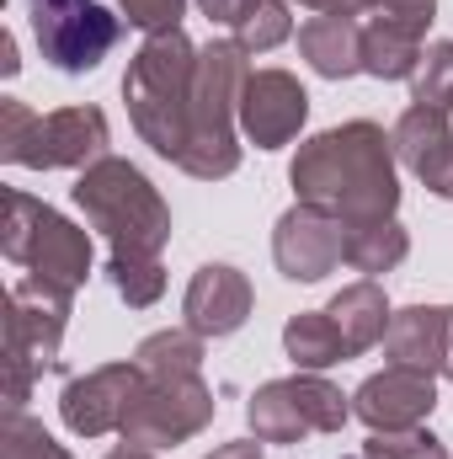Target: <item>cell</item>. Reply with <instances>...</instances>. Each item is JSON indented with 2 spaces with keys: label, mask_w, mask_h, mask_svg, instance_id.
<instances>
[{
  "label": "cell",
  "mask_w": 453,
  "mask_h": 459,
  "mask_svg": "<svg viewBox=\"0 0 453 459\" xmlns=\"http://www.w3.org/2000/svg\"><path fill=\"white\" fill-rule=\"evenodd\" d=\"M0 160L32 171H86L107 160V117L102 108H59L38 117L27 102L0 97Z\"/></svg>",
  "instance_id": "cell-5"
},
{
  "label": "cell",
  "mask_w": 453,
  "mask_h": 459,
  "mask_svg": "<svg viewBox=\"0 0 453 459\" xmlns=\"http://www.w3.org/2000/svg\"><path fill=\"white\" fill-rule=\"evenodd\" d=\"M299 5H310L321 16H357L363 11V0H299Z\"/></svg>",
  "instance_id": "cell-31"
},
{
  "label": "cell",
  "mask_w": 453,
  "mask_h": 459,
  "mask_svg": "<svg viewBox=\"0 0 453 459\" xmlns=\"http://www.w3.org/2000/svg\"><path fill=\"white\" fill-rule=\"evenodd\" d=\"M198 5H203V16H209V22H219V27H229V32H235V27H240V22H245L261 0H198Z\"/></svg>",
  "instance_id": "cell-30"
},
{
  "label": "cell",
  "mask_w": 453,
  "mask_h": 459,
  "mask_svg": "<svg viewBox=\"0 0 453 459\" xmlns=\"http://www.w3.org/2000/svg\"><path fill=\"white\" fill-rule=\"evenodd\" d=\"M411 102L416 108H438V113H453V43H427L422 48V65L411 75Z\"/></svg>",
  "instance_id": "cell-24"
},
{
  "label": "cell",
  "mask_w": 453,
  "mask_h": 459,
  "mask_svg": "<svg viewBox=\"0 0 453 459\" xmlns=\"http://www.w3.org/2000/svg\"><path fill=\"white\" fill-rule=\"evenodd\" d=\"M357 459H368V455H357Z\"/></svg>",
  "instance_id": "cell-37"
},
{
  "label": "cell",
  "mask_w": 453,
  "mask_h": 459,
  "mask_svg": "<svg viewBox=\"0 0 453 459\" xmlns=\"http://www.w3.org/2000/svg\"><path fill=\"white\" fill-rule=\"evenodd\" d=\"M251 305H256L251 278L240 267H229V262H209V267L192 273L182 316H187V326L198 337H235L251 321Z\"/></svg>",
  "instance_id": "cell-15"
},
{
  "label": "cell",
  "mask_w": 453,
  "mask_h": 459,
  "mask_svg": "<svg viewBox=\"0 0 453 459\" xmlns=\"http://www.w3.org/2000/svg\"><path fill=\"white\" fill-rule=\"evenodd\" d=\"M32 32H38V48H43V59H48L54 70H64V75H86V70H97V65L113 54L123 22L91 0V5H75V11L32 16Z\"/></svg>",
  "instance_id": "cell-12"
},
{
  "label": "cell",
  "mask_w": 453,
  "mask_h": 459,
  "mask_svg": "<svg viewBox=\"0 0 453 459\" xmlns=\"http://www.w3.org/2000/svg\"><path fill=\"white\" fill-rule=\"evenodd\" d=\"M75 204L91 220V230L107 235L113 256H160V246L171 240V209L155 193V182L128 166V160H97L81 171L75 182Z\"/></svg>",
  "instance_id": "cell-4"
},
{
  "label": "cell",
  "mask_w": 453,
  "mask_h": 459,
  "mask_svg": "<svg viewBox=\"0 0 453 459\" xmlns=\"http://www.w3.org/2000/svg\"><path fill=\"white\" fill-rule=\"evenodd\" d=\"M438 406V385L432 374L416 368H395L384 363V374H368L352 395V417H363L373 433H400V428H422Z\"/></svg>",
  "instance_id": "cell-13"
},
{
  "label": "cell",
  "mask_w": 453,
  "mask_h": 459,
  "mask_svg": "<svg viewBox=\"0 0 453 459\" xmlns=\"http://www.w3.org/2000/svg\"><path fill=\"white\" fill-rule=\"evenodd\" d=\"M427 32L406 27V22H389V16H373L363 27V75L373 81H411L416 65H422V43Z\"/></svg>",
  "instance_id": "cell-18"
},
{
  "label": "cell",
  "mask_w": 453,
  "mask_h": 459,
  "mask_svg": "<svg viewBox=\"0 0 453 459\" xmlns=\"http://www.w3.org/2000/svg\"><path fill=\"white\" fill-rule=\"evenodd\" d=\"M346 417H352L346 395L331 379L304 374V368L288 379H267L245 406V422L261 444H299L310 433H341Z\"/></svg>",
  "instance_id": "cell-8"
},
{
  "label": "cell",
  "mask_w": 453,
  "mask_h": 459,
  "mask_svg": "<svg viewBox=\"0 0 453 459\" xmlns=\"http://www.w3.org/2000/svg\"><path fill=\"white\" fill-rule=\"evenodd\" d=\"M0 251L27 267L32 278L54 283V289H81L91 278V235L70 225L59 209L27 198L21 187L5 193V220H0Z\"/></svg>",
  "instance_id": "cell-6"
},
{
  "label": "cell",
  "mask_w": 453,
  "mask_h": 459,
  "mask_svg": "<svg viewBox=\"0 0 453 459\" xmlns=\"http://www.w3.org/2000/svg\"><path fill=\"white\" fill-rule=\"evenodd\" d=\"M299 204L337 214L341 225H373L395 220L400 177H395V139L379 123H341L315 134L288 171Z\"/></svg>",
  "instance_id": "cell-1"
},
{
  "label": "cell",
  "mask_w": 453,
  "mask_h": 459,
  "mask_svg": "<svg viewBox=\"0 0 453 459\" xmlns=\"http://www.w3.org/2000/svg\"><path fill=\"white\" fill-rule=\"evenodd\" d=\"M117 5H123L128 27H139V32H171L187 11V0H117Z\"/></svg>",
  "instance_id": "cell-28"
},
{
  "label": "cell",
  "mask_w": 453,
  "mask_h": 459,
  "mask_svg": "<svg viewBox=\"0 0 453 459\" xmlns=\"http://www.w3.org/2000/svg\"><path fill=\"white\" fill-rule=\"evenodd\" d=\"M326 316L337 321V332L346 337L352 358H357V352H368L373 342H384V332H389V321H395V310H389V299H384V289H379L373 278L346 283L337 299L326 305Z\"/></svg>",
  "instance_id": "cell-19"
},
{
  "label": "cell",
  "mask_w": 453,
  "mask_h": 459,
  "mask_svg": "<svg viewBox=\"0 0 453 459\" xmlns=\"http://www.w3.org/2000/svg\"><path fill=\"white\" fill-rule=\"evenodd\" d=\"M16 65H21V59H16V38L5 32V38H0V70H5V75H16Z\"/></svg>",
  "instance_id": "cell-33"
},
{
  "label": "cell",
  "mask_w": 453,
  "mask_h": 459,
  "mask_svg": "<svg viewBox=\"0 0 453 459\" xmlns=\"http://www.w3.org/2000/svg\"><path fill=\"white\" fill-rule=\"evenodd\" d=\"M443 347H449V310H432V305L395 310V321L384 332V358L395 368L443 374Z\"/></svg>",
  "instance_id": "cell-16"
},
{
  "label": "cell",
  "mask_w": 453,
  "mask_h": 459,
  "mask_svg": "<svg viewBox=\"0 0 453 459\" xmlns=\"http://www.w3.org/2000/svg\"><path fill=\"white\" fill-rule=\"evenodd\" d=\"M363 455L368 459H449V449L427 428H400V433H373L363 444Z\"/></svg>",
  "instance_id": "cell-27"
},
{
  "label": "cell",
  "mask_w": 453,
  "mask_h": 459,
  "mask_svg": "<svg viewBox=\"0 0 453 459\" xmlns=\"http://www.w3.org/2000/svg\"><path fill=\"white\" fill-rule=\"evenodd\" d=\"M283 347H288V358H294L304 374H321V368L352 358L346 337L337 332V321H331L326 310H299V316L283 326Z\"/></svg>",
  "instance_id": "cell-20"
},
{
  "label": "cell",
  "mask_w": 453,
  "mask_h": 459,
  "mask_svg": "<svg viewBox=\"0 0 453 459\" xmlns=\"http://www.w3.org/2000/svg\"><path fill=\"white\" fill-rule=\"evenodd\" d=\"M443 374L453 379V305H449V347H443Z\"/></svg>",
  "instance_id": "cell-35"
},
{
  "label": "cell",
  "mask_w": 453,
  "mask_h": 459,
  "mask_svg": "<svg viewBox=\"0 0 453 459\" xmlns=\"http://www.w3.org/2000/svg\"><path fill=\"white\" fill-rule=\"evenodd\" d=\"M209 459H261V438H245V444H219Z\"/></svg>",
  "instance_id": "cell-32"
},
{
  "label": "cell",
  "mask_w": 453,
  "mask_h": 459,
  "mask_svg": "<svg viewBox=\"0 0 453 459\" xmlns=\"http://www.w3.org/2000/svg\"><path fill=\"white\" fill-rule=\"evenodd\" d=\"M144 390V368L139 363H107V368H91L86 379H70L64 395H59V417L70 433L81 438H102V433H123L133 401Z\"/></svg>",
  "instance_id": "cell-11"
},
{
  "label": "cell",
  "mask_w": 453,
  "mask_h": 459,
  "mask_svg": "<svg viewBox=\"0 0 453 459\" xmlns=\"http://www.w3.org/2000/svg\"><path fill=\"white\" fill-rule=\"evenodd\" d=\"M107 459H155V455H150V449H128V444H123V449H113Z\"/></svg>",
  "instance_id": "cell-36"
},
{
  "label": "cell",
  "mask_w": 453,
  "mask_h": 459,
  "mask_svg": "<svg viewBox=\"0 0 453 459\" xmlns=\"http://www.w3.org/2000/svg\"><path fill=\"white\" fill-rule=\"evenodd\" d=\"M310 117V97L288 70H251L245 91H240V128L256 150H278L288 144Z\"/></svg>",
  "instance_id": "cell-14"
},
{
  "label": "cell",
  "mask_w": 453,
  "mask_h": 459,
  "mask_svg": "<svg viewBox=\"0 0 453 459\" xmlns=\"http://www.w3.org/2000/svg\"><path fill=\"white\" fill-rule=\"evenodd\" d=\"M299 54L326 81L357 75L363 70V27H357V16H310L299 27Z\"/></svg>",
  "instance_id": "cell-17"
},
{
  "label": "cell",
  "mask_w": 453,
  "mask_h": 459,
  "mask_svg": "<svg viewBox=\"0 0 453 459\" xmlns=\"http://www.w3.org/2000/svg\"><path fill=\"white\" fill-rule=\"evenodd\" d=\"M133 363L144 368V379H192V374H203V337L192 326L155 332V337L139 342Z\"/></svg>",
  "instance_id": "cell-21"
},
{
  "label": "cell",
  "mask_w": 453,
  "mask_h": 459,
  "mask_svg": "<svg viewBox=\"0 0 453 459\" xmlns=\"http://www.w3.org/2000/svg\"><path fill=\"white\" fill-rule=\"evenodd\" d=\"M272 262L294 283H321L326 273H337L346 262V225L326 209L294 204L272 230Z\"/></svg>",
  "instance_id": "cell-10"
},
{
  "label": "cell",
  "mask_w": 453,
  "mask_h": 459,
  "mask_svg": "<svg viewBox=\"0 0 453 459\" xmlns=\"http://www.w3.org/2000/svg\"><path fill=\"white\" fill-rule=\"evenodd\" d=\"M75 5H91V0H32V16H48V11H75Z\"/></svg>",
  "instance_id": "cell-34"
},
{
  "label": "cell",
  "mask_w": 453,
  "mask_h": 459,
  "mask_svg": "<svg viewBox=\"0 0 453 459\" xmlns=\"http://www.w3.org/2000/svg\"><path fill=\"white\" fill-rule=\"evenodd\" d=\"M411 251V235L400 220H373V225H346V267L357 273H389Z\"/></svg>",
  "instance_id": "cell-22"
},
{
  "label": "cell",
  "mask_w": 453,
  "mask_h": 459,
  "mask_svg": "<svg viewBox=\"0 0 453 459\" xmlns=\"http://www.w3.org/2000/svg\"><path fill=\"white\" fill-rule=\"evenodd\" d=\"M107 278H113L117 299L128 310H150L160 294H166V267L160 256H113L107 262Z\"/></svg>",
  "instance_id": "cell-23"
},
{
  "label": "cell",
  "mask_w": 453,
  "mask_h": 459,
  "mask_svg": "<svg viewBox=\"0 0 453 459\" xmlns=\"http://www.w3.org/2000/svg\"><path fill=\"white\" fill-rule=\"evenodd\" d=\"M214 422V390L203 385V374L192 379H144L128 422H123V444L128 449H176L187 438H198Z\"/></svg>",
  "instance_id": "cell-9"
},
{
  "label": "cell",
  "mask_w": 453,
  "mask_h": 459,
  "mask_svg": "<svg viewBox=\"0 0 453 459\" xmlns=\"http://www.w3.org/2000/svg\"><path fill=\"white\" fill-rule=\"evenodd\" d=\"M363 11L389 16V22H406V27L427 32V27H432V16H438V0H363Z\"/></svg>",
  "instance_id": "cell-29"
},
{
  "label": "cell",
  "mask_w": 453,
  "mask_h": 459,
  "mask_svg": "<svg viewBox=\"0 0 453 459\" xmlns=\"http://www.w3.org/2000/svg\"><path fill=\"white\" fill-rule=\"evenodd\" d=\"M245 59L251 54L235 38L198 48V75H192V102H187V144L176 155V166L198 182H219L240 166L235 117H240V91L251 81Z\"/></svg>",
  "instance_id": "cell-3"
},
{
  "label": "cell",
  "mask_w": 453,
  "mask_h": 459,
  "mask_svg": "<svg viewBox=\"0 0 453 459\" xmlns=\"http://www.w3.org/2000/svg\"><path fill=\"white\" fill-rule=\"evenodd\" d=\"M288 32H294L288 0H261V5H256V11L235 27V43H240L245 54H267V48H278Z\"/></svg>",
  "instance_id": "cell-26"
},
{
  "label": "cell",
  "mask_w": 453,
  "mask_h": 459,
  "mask_svg": "<svg viewBox=\"0 0 453 459\" xmlns=\"http://www.w3.org/2000/svg\"><path fill=\"white\" fill-rule=\"evenodd\" d=\"M192 75H198V48L187 43L182 27L150 32L144 48L128 59L123 75V102L133 117V134L176 166L187 144V102H192Z\"/></svg>",
  "instance_id": "cell-2"
},
{
  "label": "cell",
  "mask_w": 453,
  "mask_h": 459,
  "mask_svg": "<svg viewBox=\"0 0 453 459\" xmlns=\"http://www.w3.org/2000/svg\"><path fill=\"white\" fill-rule=\"evenodd\" d=\"M0 459H70V449L54 444L43 433V422H32L27 411H5V422H0Z\"/></svg>",
  "instance_id": "cell-25"
},
{
  "label": "cell",
  "mask_w": 453,
  "mask_h": 459,
  "mask_svg": "<svg viewBox=\"0 0 453 459\" xmlns=\"http://www.w3.org/2000/svg\"><path fill=\"white\" fill-rule=\"evenodd\" d=\"M70 299H75L70 289H54L32 273L5 294V411H21L32 379L59 363Z\"/></svg>",
  "instance_id": "cell-7"
}]
</instances>
